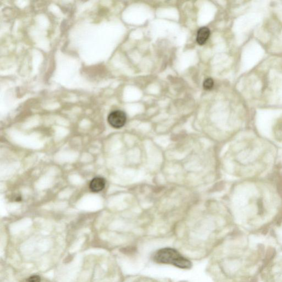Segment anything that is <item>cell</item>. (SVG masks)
<instances>
[{"instance_id":"1","label":"cell","mask_w":282,"mask_h":282,"mask_svg":"<svg viewBox=\"0 0 282 282\" xmlns=\"http://www.w3.org/2000/svg\"><path fill=\"white\" fill-rule=\"evenodd\" d=\"M154 260L159 263L172 265L182 269H188L192 263L176 250L164 248L158 250L154 255Z\"/></svg>"},{"instance_id":"2","label":"cell","mask_w":282,"mask_h":282,"mask_svg":"<svg viewBox=\"0 0 282 282\" xmlns=\"http://www.w3.org/2000/svg\"><path fill=\"white\" fill-rule=\"evenodd\" d=\"M109 124L114 128L120 129L123 127L126 122V115L121 110L113 111L108 117Z\"/></svg>"},{"instance_id":"3","label":"cell","mask_w":282,"mask_h":282,"mask_svg":"<svg viewBox=\"0 0 282 282\" xmlns=\"http://www.w3.org/2000/svg\"><path fill=\"white\" fill-rule=\"evenodd\" d=\"M105 186V181L101 177H96L90 181V188L92 192H99L103 190Z\"/></svg>"},{"instance_id":"4","label":"cell","mask_w":282,"mask_h":282,"mask_svg":"<svg viewBox=\"0 0 282 282\" xmlns=\"http://www.w3.org/2000/svg\"><path fill=\"white\" fill-rule=\"evenodd\" d=\"M210 36V31L206 27H202L198 31L196 40L200 45H203L206 42Z\"/></svg>"},{"instance_id":"5","label":"cell","mask_w":282,"mask_h":282,"mask_svg":"<svg viewBox=\"0 0 282 282\" xmlns=\"http://www.w3.org/2000/svg\"><path fill=\"white\" fill-rule=\"evenodd\" d=\"M214 85V82L212 78H208L205 80L203 82V88L206 90H211Z\"/></svg>"},{"instance_id":"6","label":"cell","mask_w":282,"mask_h":282,"mask_svg":"<svg viewBox=\"0 0 282 282\" xmlns=\"http://www.w3.org/2000/svg\"><path fill=\"white\" fill-rule=\"evenodd\" d=\"M41 279L40 277L38 275H33L31 277L29 278L27 280V282H40Z\"/></svg>"}]
</instances>
